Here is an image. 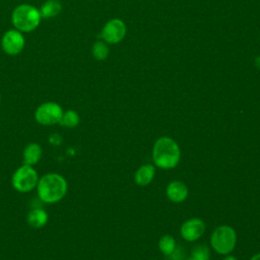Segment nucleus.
I'll use <instances>...</instances> for the list:
<instances>
[{"instance_id": "obj_1", "label": "nucleus", "mask_w": 260, "mask_h": 260, "mask_svg": "<svg viewBox=\"0 0 260 260\" xmlns=\"http://www.w3.org/2000/svg\"><path fill=\"white\" fill-rule=\"evenodd\" d=\"M36 189L37 195L42 202L54 204L66 196L68 183L61 174L47 173L40 177Z\"/></svg>"}, {"instance_id": "obj_6", "label": "nucleus", "mask_w": 260, "mask_h": 260, "mask_svg": "<svg viewBox=\"0 0 260 260\" xmlns=\"http://www.w3.org/2000/svg\"><path fill=\"white\" fill-rule=\"evenodd\" d=\"M64 110L56 102H45L41 104L35 112L37 123L43 126H52L59 124Z\"/></svg>"}, {"instance_id": "obj_21", "label": "nucleus", "mask_w": 260, "mask_h": 260, "mask_svg": "<svg viewBox=\"0 0 260 260\" xmlns=\"http://www.w3.org/2000/svg\"><path fill=\"white\" fill-rule=\"evenodd\" d=\"M250 260H260V253H259V254L254 255Z\"/></svg>"}, {"instance_id": "obj_3", "label": "nucleus", "mask_w": 260, "mask_h": 260, "mask_svg": "<svg viewBox=\"0 0 260 260\" xmlns=\"http://www.w3.org/2000/svg\"><path fill=\"white\" fill-rule=\"evenodd\" d=\"M42 16L39 8L30 4H20L16 6L11 14V22L15 29L21 32H30L35 30Z\"/></svg>"}, {"instance_id": "obj_2", "label": "nucleus", "mask_w": 260, "mask_h": 260, "mask_svg": "<svg viewBox=\"0 0 260 260\" xmlns=\"http://www.w3.org/2000/svg\"><path fill=\"white\" fill-rule=\"evenodd\" d=\"M180 155L179 145L170 137H160L153 145V161L160 169L169 170L175 168L180 160Z\"/></svg>"}, {"instance_id": "obj_16", "label": "nucleus", "mask_w": 260, "mask_h": 260, "mask_svg": "<svg viewBox=\"0 0 260 260\" xmlns=\"http://www.w3.org/2000/svg\"><path fill=\"white\" fill-rule=\"evenodd\" d=\"M109 47L105 41H96L92 46V56L95 60H106L109 56Z\"/></svg>"}, {"instance_id": "obj_10", "label": "nucleus", "mask_w": 260, "mask_h": 260, "mask_svg": "<svg viewBox=\"0 0 260 260\" xmlns=\"http://www.w3.org/2000/svg\"><path fill=\"white\" fill-rule=\"evenodd\" d=\"M167 196L173 202H183L188 196V189L183 182L173 181L167 187Z\"/></svg>"}, {"instance_id": "obj_4", "label": "nucleus", "mask_w": 260, "mask_h": 260, "mask_svg": "<svg viewBox=\"0 0 260 260\" xmlns=\"http://www.w3.org/2000/svg\"><path fill=\"white\" fill-rule=\"evenodd\" d=\"M39 179L37 170L32 166L23 164L13 172L11 185L19 193H28L37 187Z\"/></svg>"}, {"instance_id": "obj_20", "label": "nucleus", "mask_w": 260, "mask_h": 260, "mask_svg": "<svg viewBox=\"0 0 260 260\" xmlns=\"http://www.w3.org/2000/svg\"><path fill=\"white\" fill-rule=\"evenodd\" d=\"M255 65H256L257 68L260 69V56H259V57H256V59H255Z\"/></svg>"}, {"instance_id": "obj_5", "label": "nucleus", "mask_w": 260, "mask_h": 260, "mask_svg": "<svg viewBox=\"0 0 260 260\" xmlns=\"http://www.w3.org/2000/svg\"><path fill=\"white\" fill-rule=\"evenodd\" d=\"M237 241V235L233 228L229 225H220L216 228L210 238V243L212 248L218 254H229L231 253Z\"/></svg>"}, {"instance_id": "obj_9", "label": "nucleus", "mask_w": 260, "mask_h": 260, "mask_svg": "<svg viewBox=\"0 0 260 260\" xmlns=\"http://www.w3.org/2000/svg\"><path fill=\"white\" fill-rule=\"evenodd\" d=\"M205 230V224L200 218H191L185 221L181 226V236L188 242H193L199 239Z\"/></svg>"}, {"instance_id": "obj_11", "label": "nucleus", "mask_w": 260, "mask_h": 260, "mask_svg": "<svg viewBox=\"0 0 260 260\" xmlns=\"http://www.w3.org/2000/svg\"><path fill=\"white\" fill-rule=\"evenodd\" d=\"M42 155H43L42 146L37 142H30L24 147L22 151L23 164L34 167L41 160Z\"/></svg>"}, {"instance_id": "obj_22", "label": "nucleus", "mask_w": 260, "mask_h": 260, "mask_svg": "<svg viewBox=\"0 0 260 260\" xmlns=\"http://www.w3.org/2000/svg\"><path fill=\"white\" fill-rule=\"evenodd\" d=\"M223 260H238L237 258H235L234 256H226Z\"/></svg>"}, {"instance_id": "obj_17", "label": "nucleus", "mask_w": 260, "mask_h": 260, "mask_svg": "<svg viewBox=\"0 0 260 260\" xmlns=\"http://www.w3.org/2000/svg\"><path fill=\"white\" fill-rule=\"evenodd\" d=\"M175 247H176L175 239L170 235H166L161 237L160 240L158 241V248L165 255L173 254L175 251Z\"/></svg>"}, {"instance_id": "obj_13", "label": "nucleus", "mask_w": 260, "mask_h": 260, "mask_svg": "<svg viewBox=\"0 0 260 260\" xmlns=\"http://www.w3.org/2000/svg\"><path fill=\"white\" fill-rule=\"evenodd\" d=\"M154 174H155V168L153 166L144 165L137 170L134 179L137 185L146 186L152 181Z\"/></svg>"}, {"instance_id": "obj_12", "label": "nucleus", "mask_w": 260, "mask_h": 260, "mask_svg": "<svg viewBox=\"0 0 260 260\" xmlns=\"http://www.w3.org/2000/svg\"><path fill=\"white\" fill-rule=\"evenodd\" d=\"M26 220L30 226L35 229H41L47 224L49 220V215L45 209L36 207V208H32L27 213Z\"/></svg>"}, {"instance_id": "obj_18", "label": "nucleus", "mask_w": 260, "mask_h": 260, "mask_svg": "<svg viewBox=\"0 0 260 260\" xmlns=\"http://www.w3.org/2000/svg\"><path fill=\"white\" fill-rule=\"evenodd\" d=\"M192 256L195 260H209L210 252L205 245H197L192 250Z\"/></svg>"}, {"instance_id": "obj_19", "label": "nucleus", "mask_w": 260, "mask_h": 260, "mask_svg": "<svg viewBox=\"0 0 260 260\" xmlns=\"http://www.w3.org/2000/svg\"><path fill=\"white\" fill-rule=\"evenodd\" d=\"M49 141L53 145H60L62 143V137L57 133H53L52 135H50Z\"/></svg>"}, {"instance_id": "obj_8", "label": "nucleus", "mask_w": 260, "mask_h": 260, "mask_svg": "<svg viewBox=\"0 0 260 260\" xmlns=\"http://www.w3.org/2000/svg\"><path fill=\"white\" fill-rule=\"evenodd\" d=\"M126 24L119 18L109 20L103 27L101 37L107 44H117L126 36Z\"/></svg>"}, {"instance_id": "obj_7", "label": "nucleus", "mask_w": 260, "mask_h": 260, "mask_svg": "<svg viewBox=\"0 0 260 260\" xmlns=\"http://www.w3.org/2000/svg\"><path fill=\"white\" fill-rule=\"evenodd\" d=\"M25 45L23 34L15 28L4 32L1 40V47L3 51L10 56L18 55L22 52Z\"/></svg>"}, {"instance_id": "obj_15", "label": "nucleus", "mask_w": 260, "mask_h": 260, "mask_svg": "<svg viewBox=\"0 0 260 260\" xmlns=\"http://www.w3.org/2000/svg\"><path fill=\"white\" fill-rule=\"evenodd\" d=\"M80 122V117L78 113L74 110H66L63 112L59 124L66 128H75Z\"/></svg>"}, {"instance_id": "obj_23", "label": "nucleus", "mask_w": 260, "mask_h": 260, "mask_svg": "<svg viewBox=\"0 0 260 260\" xmlns=\"http://www.w3.org/2000/svg\"><path fill=\"white\" fill-rule=\"evenodd\" d=\"M187 260H195V259H194V258H193V257H192V258H188V259H187Z\"/></svg>"}, {"instance_id": "obj_14", "label": "nucleus", "mask_w": 260, "mask_h": 260, "mask_svg": "<svg viewBox=\"0 0 260 260\" xmlns=\"http://www.w3.org/2000/svg\"><path fill=\"white\" fill-rule=\"evenodd\" d=\"M39 10L42 18H53L61 12L62 4L58 0H46Z\"/></svg>"}, {"instance_id": "obj_24", "label": "nucleus", "mask_w": 260, "mask_h": 260, "mask_svg": "<svg viewBox=\"0 0 260 260\" xmlns=\"http://www.w3.org/2000/svg\"><path fill=\"white\" fill-rule=\"evenodd\" d=\"M0 102H1V94H0Z\"/></svg>"}]
</instances>
